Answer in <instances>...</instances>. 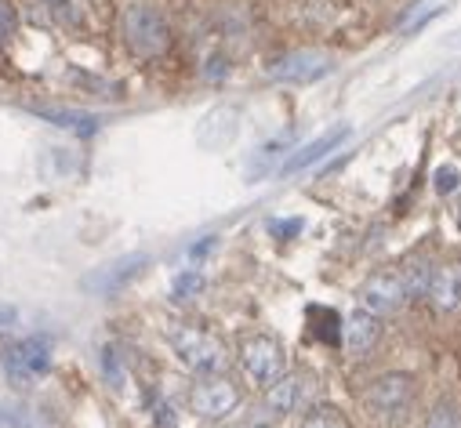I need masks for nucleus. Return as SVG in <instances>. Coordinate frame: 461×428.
Segmentation results:
<instances>
[{
  "mask_svg": "<svg viewBox=\"0 0 461 428\" xmlns=\"http://www.w3.org/2000/svg\"><path fill=\"white\" fill-rule=\"evenodd\" d=\"M167 342H171L178 363L189 367L193 374H221L225 370L229 356H225V345L214 334H207L200 327H171Z\"/></svg>",
  "mask_w": 461,
  "mask_h": 428,
  "instance_id": "1",
  "label": "nucleus"
},
{
  "mask_svg": "<svg viewBox=\"0 0 461 428\" xmlns=\"http://www.w3.org/2000/svg\"><path fill=\"white\" fill-rule=\"evenodd\" d=\"M0 363H5V374L12 385L19 388H30L37 385L48 370H51V342L44 334H30V338H19L5 349V356H0Z\"/></svg>",
  "mask_w": 461,
  "mask_h": 428,
  "instance_id": "2",
  "label": "nucleus"
},
{
  "mask_svg": "<svg viewBox=\"0 0 461 428\" xmlns=\"http://www.w3.org/2000/svg\"><path fill=\"white\" fill-rule=\"evenodd\" d=\"M124 37H128V48L142 58H153L171 44V30L153 4H131L124 12Z\"/></svg>",
  "mask_w": 461,
  "mask_h": 428,
  "instance_id": "3",
  "label": "nucleus"
},
{
  "mask_svg": "<svg viewBox=\"0 0 461 428\" xmlns=\"http://www.w3.org/2000/svg\"><path fill=\"white\" fill-rule=\"evenodd\" d=\"M240 367L255 385L269 388L284 374V345L273 334H251L240 342Z\"/></svg>",
  "mask_w": 461,
  "mask_h": 428,
  "instance_id": "4",
  "label": "nucleus"
},
{
  "mask_svg": "<svg viewBox=\"0 0 461 428\" xmlns=\"http://www.w3.org/2000/svg\"><path fill=\"white\" fill-rule=\"evenodd\" d=\"M189 406L207 421H221L225 414H233L240 406V388L221 374H203V381L189 392Z\"/></svg>",
  "mask_w": 461,
  "mask_h": 428,
  "instance_id": "5",
  "label": "nucleus"
},
{
  "mask_svg": "<svg viewBox=\"0 0 461 428\" xmlns=\"http://www.w3.org/2000/svg\"><path fill=\"white\" fill-rule=\"evenodd\" d=\"M330 69H334V62L323 51H291L269 66V76L280 84H312V80L327 76Z\"/></svg>",
  "mask_w": 461,
  "mask_h": 428,
  "instance_id": "6",
  "label": "nucleus"
},
{
  "mask_svg": "<svg viewBox=\"0 0 461 428\" xmlns=\"http://www.w3.org/2000/svg\"><path fill=\"white\" fill-rule=\"evenodd\" d=\"M146 262H149L146 254H124V258H117V262L95 269V272L84 280V287L95 290V294H117V290H124V287L146 269Z\"/></svg>",
  "mask_w": 461,
  "mask_h": 428,
  "instance_id": "7",
  "label": "nucleus"
},
{
  "mask_svg": "<svg viewBox=\"0 0 461 428\" xmlns=\"http://www.w3.org/2000/svg\"><path fill=\"white\" fill-rule=\"evenodd\" d=\"M357 301H360V308H367V312H375V316H389V312H396V308L407 301V290H403L400 276L378 272V276H371V280L360 287Z\"/></svg>",
  "mask_w": 461,
  "mask_h": 428,
  "instance_id": "8",
  "label": "nucleus"
},
{
  "mask_svg": "<svg viewBox=\"0 0 461 428\" xmlns=\"http://www.w3.org/2000/svg\"><path fill=\"white\" fill-rule=\"evenodd\" d=\"M414 396V378L411 374H382L367 388V403L375 410H400Z\"/></svg>",
  "mask_w": 461,
  "mask_h": 428,
  "instance_id": "9",
  "label": "nucleus"
},
{
  "mask_svg": "<svg viewBox=\"0 0 461 428\" xmlns=\"http://www.w3.org/2000/svg\"><path fill=\"white\" fill-rule=\"evenodd\" d=\"M425 294L432 298V305H436L439 312H454V308H461V269H457V265H443V269H436V272L429 276Z\"/></svg>",
  "mask_w": 461,
  "mask_h": 428,
  "instance_id": "10",
  "label": "nucleus"
},
{
  "mask_svg": "<svg viewBox=\"0 0 461 428\" xmlns=\"http://www.w3.org/2000/svg\"><path fill=\"white\" fill-rule=\"evenodd\" d=\"M345 138H349V128H334V131H327V135H320V138H312L309 146H302L287 164H284V174H298V171H305V167H312L316 160H323L327 153H334Z\"/></svg>",
  "mask_w": 461,
  "mask_h": 428,
  "instance_id": "11",
  "label": "nucleus"
},
{
  "mask_svg": "<svg viewBox=\"0 0 461 428\" xmlns=\"http://www.w3.org/2000/svg\"><path fill=\"white\" fill-rule=\"evenodd\" d=\"M378 319H382V316H375V312H367V308L353 312V316H349V324H345V345H349L353 352H367V349L382 338Z\"/></svg>",
  "mask_w": 461,
  "mask_h": 428,
  "instance_id": "12",
  "label": "nucleus"
},
{
  "mask_svg": "<svg viewBox=\"0 0 461 428\" xmlns=\"http://www.w3.org/2000/svg\"><path fill=\"white\" fill-rule=\"evenodd\" d=\"M302 392H305V378H302V374H280V378L269 385L266 406H269L273 414H294V406L302 403Z\"/></svg>",
  "mask_w": 461,
  "mask_h": 428,
  "instance_id": "13",
  "label": "nucleus"
},
{
  "mask_svg": "<svg viewBox=\"0 0 461 428\" xmlns=\"http://www.w3.org/2000/svg\"><path fill=\"white\" fill-rule=\"evenodd\" d=\"M33 113L66 131H80V135H91L98 128V117H91V113H73V110H33Z\"/></svg>",
  "mask_w": 461,
  "mask_h": 428,
  "instance_id": "14",
  "label": "nucleus"
},
{
  "mask_svg": "<svg viewBox=\"0 0 461 428\" xmlns=\"http://www.w3.org/2000/svg\"><path fill=\"white\" fill-rule=\"evenodd\" d=\"M439 8H443V0H418V4H411V12L400 19V30H403V33L421 30L432 15H439Z\"/></svg>",
  "mask_w": 461,
  "mask_h": 428,
  "instance_id": "15",
  "label": "nucleus"
},
{
  "mask_svg": "<svg viewBox=\"0 0 461 428\" xmlns=\"http://www.w3.org/2000/svg\"><path fill=\"white\" fill-rule=\"evenodd\" d=\"M432 189L439 196H454L461 189V167L457 164H439L436 174H432Z\"/></svg>",
  "mask_w": 461,
  "mask_h": 428,
  "instance_id": "16",
  "label": "nucleus"
},
{
  "mask_svg": "<svg viewBox=\"0 0 461 428\" xmlns=\"http://www.w3.org/2000/svg\"><path fill=\"white\" fill-rule=\"evenodd\" d=\"M41 4H44L59 22L77 26V22L84 19V0H41Z\"/></svg>",
  "mask_w": 461,
  "mask_h": 428,
  "instance_id": "17",
  "label": "nucleus"
},
{
  "mask_svg": "<svg viewBox=\"0 0 461 428\" xmlns=\"http://www.w3.org/2000/svg\"><path fill=\"white\" fill-rule=\"evenodd\" d=\"M302 428H345V417L334 406H312L302 417Z\"/></svg>",
  "mask_w": 461,
  "mask_h": 428,
  "instance_id": "18",
  "label": "nucleus"
},
{
  "mask_svg": "<svg viewBox=\"0 0 461 428\" xmlns=\"http://www.w3.org/2000/svg\"><path fill=\"white\" fill-rule=\"evenodd\" d=\"M203 290V276L196 272V269H185V272H178L175 276V283H171V294L178 298V301H185V298H196Z\"/></svg>",
  "mask_w": 461,
  "mask_h": 428,
  "instance_id": "19",
  "label": "nucleus"
},
{
  "mask_svg": "<svg viewBox=\"0 0 461 428\" xmlns=\"http://www.w3.org/2000/svg\"><path fill=\"white\" fill-rule=\"evenodd\" d=\"M429 269H425V262H414V265H407V272L400 276V283H403V290H407V298L411 294H425V287H429Z\"/></svg>",
  "mask_w": 461,
  "mask_h": 428,
  "instance_id": "20",
  "label": "nucleus"
},
{
  "mask_svg": "<svg viewBox=\"0 0 461 428\" xmlns=\"http://www.w3.org/2000/svg\"><path fill=\"white\" fill-rule=\"evenodd\" d=\"M15 30H19V15H15V8L8 4V0H0V48H8V44H12Z\"/></svg>",
  "mask_w": 461,
  "mask_h": 428,
  "instance_id": "21",
  "label": "nucleus"
},
{
  "mask_svg": "<svg viewBox=\"0 0 461 428\" xmlns=\"http://www.w3.org/2000/svg\"><path fill=\"white\" fill-rule=\"evenodd\" d=\"M429 428H457V406L447 399V403H439L436 410H432V417H429Z\"/></svg>",
  "mask_w": 461,
  "mask_h": 428,
  "instance_id": "22",
  "label": "nucleus"
},
{
  "mask_svg": "<svg viewBox=\"0 0 461 428\" xmlns=\"http://www.w3.org/2000/svg\"><path fill=\"white\" fill-rule=\"evenodd\" d=\"M102 367H105V378H113V385H124V374H121V367H117V356H113V349H105L102 352Z\"/></svg>",
  "mask_w": 461,
  "mask_h": 428,
  "instance_id": "23",
  "label": "nucleus"
},
{
  "mask_svg": "<svg viewBox=\"0 0 461 428\" xmlns=\"http://www.w3.org/2000/svg\"><path fill=\"white\" fill-rule=\"evenodd\" d=\"M302 218H287V222H269V233L273 236H298L302 233Z\"/></svg>",
  "mask_w": 461,
  "mask_h": 428,
  "instance_id": "24",
  "label": "nucleus"
},
{
  "mask_svg": "<svg viewBox=\"0 0 461 428\" xmlns=\"http://www.w3.org/2000/svg\"><path fill=\"white\" fill-rule=\"evenodd\" d=\"M255 428H273V424H255Z\"/></svg>",
  "mask_w": 461,
  "mask_h": 428,
  "instance_id": "25",
  "label": "nucleus"
}]
</instances>
